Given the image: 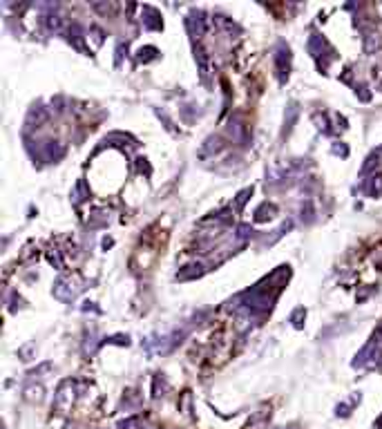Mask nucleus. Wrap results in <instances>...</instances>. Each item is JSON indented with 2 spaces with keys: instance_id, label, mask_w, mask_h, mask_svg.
<instances>
[]
</instances>
